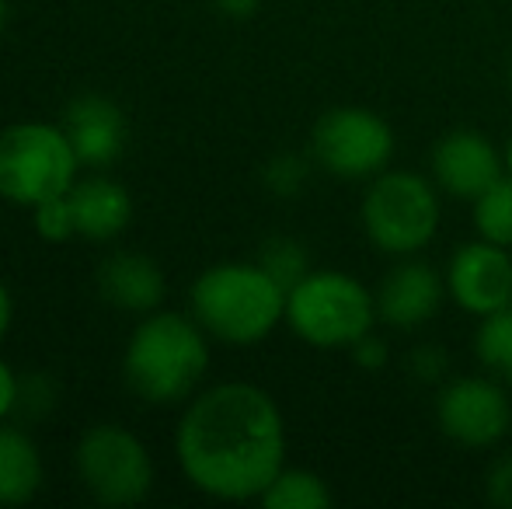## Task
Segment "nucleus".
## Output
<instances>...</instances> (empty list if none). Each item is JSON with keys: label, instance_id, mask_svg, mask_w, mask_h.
I'll return each instance as SVG.
<instances>
[{"label": "nucleus", "instance_id": "nucleus-2", "mask_svg": "<svg viewBox=\"0 0 512 509\" xmlns=\"http://www.w3.org/2000/svg\"><path fill=\"white\" fill-rule=\"evenodd\" d=\"M209 346L213 339L192 314L157 307L129 332L122 349V381L147 405H185L209 374Z\"/></svg>", "mask_w": 512, "mask_h": 509}, {"label": "nucleus", "instance_id": "nucleus-12", "mask_svg": "<svg viewBox=\"0 0 512 509\" xmlns=\"http://www.w3.org/2000/svg\"><path fill=\"white\" fill-rule=\"evenodd\" d=\"M373 293H377L380 325L398 328V332H418V328H425L443 311V300L450 297L443 272L415 255L398 258L384 272V279H380Z\"/></svg>", "mask_w": 512, "mask_h": 509}, {"label": "nucleus", "instance_id": "nucleus-26", "mask_svg": "<svg viewBox=\"0 0 512 509\" xmlns=\"http://www.w3.org/2000/svg\"><path fill=\"white\" fill-rule=\"evenodd\" d=\"M21 377L11 363L0 356V422H7L21 408Z\"/></svg>", "mask_w": 512, "mask_h": 509}, {"label": "nucleus", "instance_id": "nucleus-23", "mask_svg": "<svg viewBox=\"0 0 512 509\" xmlns=\"http://www.w3.org/2000/svg\"><path fill=\"white\" fill-rule=\"evenodd\" d=\"M408 374L418 384H443L450 381V353L436 342H418L408 353Z\"/></svg>", "mask_w": 512, "mask_h": 509}, {"label": "nucleus", "instance_id": "nucleus-5", "mask_svg": "<svg viewBox=\"0 0 512 509\" xmlns=\"http://www.w3.org/2000/svg\"><path fill=\"white\" fill-rule=\"evenodd\" d=\"M443 224L439 185L411 168H387L366 182L359 227L377 252L391 258L422 255Z\"/></svg>", "mask_w": 512, "mask_h": 509}, {"label": "nucleus", "instance_id": "nucleus-16", "mask_svg": "<svg viewBox=\"0 0 512 509\" xmlns=\"http://www.w3.org/2000/svg\"><path fill=\"white\" fill-rule=\"evenodd\" d=\"M46 485V461L32 433L0 422V506H25Z\"/></svg>", "mask_w": 512, "mask_h": 509}, {"label": "nucleus", "instance_id": "nucleus-3", "mask_svg": "<svg viewBox=\"0 0 512 509\" xmlns=\"http://www.w3.org/2000/svg\"><path fill=\"white\" fill-rule=\"evenodd\" d=\"M189 314L220 346H262L286 325V286L258 262H216L192 279Z\"/></svg>", "mask_w": 512, "mask_h": 509}, {"label": "nucleus", "instance_id": "nucleus-17", "mask_svg": "<svg viewBox=\"0 0 512 509\" xmlns=\"http://www.w3.org/2000/svg\"><path fill=\"white\" fill-rule=\"evenodd\" d=\"M258 503L265 509H328L335 503V492H331V485L324 482L317 471L290 468V464H286V468L272 478V485L262 492Z\"/></svg>", "mask_w": 512, "mask_h": 509}, {"label": "nucleus", "instance_id": "nucleus-29", "mask_svg": "<svg viewBox=\"0 0 512 509\" xmlns=\"http://www.w3.org/2000/svg\"><path fill=\"white\" fill-rule=\"evenodd\" d=\"M502 150H506V171L512 175V133H509V140H506V147H502Z\"/></svg>", "mask_w": 512, "mask_h": 509}, {"label": "nucleus", "instance_id": "nucleus-18", "mask_svg": "<svg viewBox=\"0 0 512 509\" xmlns=\"http://www.w3.org/2000/svg\"><path fill=\"white\" fill-rule=\"evenodd\" d=\"M471 342H474V360L481 363V370L512 387V304L478 318Z\"/></svg>", "mask_w": 512, "mask_h": 509}, {"label": "nucleus", "instance_id": "nucleus-14", "mask_svg": "<svg viewBox=\"0 0 512 509\" xmlns=\"http://www.w3.org/2000/svg\"><path fill=\"white\" fill-rule=\"evenodd\" d=\"M70 210H74L77 238L91 241V245H108L119 241L133 224V192L122 182L108 175H84L70 185L67 192Z\"/></svg>", "mask_w": 512, "mask_h": 509}, {"label": "nucleus", "instance_id": "nucleus-25", "mask_svg": "<svg viewBox=\"0 0 512 509\" xmlns=\"http://www.w3.org/2000/svg\"><path fill=\"white\" fill-rule=\"evenodd\" d=\"M349 356L356 360L359 370H366V374H380V370L391 367V346H387V339H380L377 328H373L370 335H363V339L349 349Z\"/></svg>", "mask_w": 512, "mask_h": 509}, {"label": "nucleus", "instance_id": "nucleus-13", "mask_svg": "<svg viewBox=\"0 0 512 509\" xmlns=\"http://www.w3.org/2000/svg\"><path fill=\"white\" fill-rule=\"evenodd\" d=\"M60 126L74 143L81 168H108L119 161L122 147H126V116L112 98L98 95V91L70 98Z\"/></svg>", "mask_w": 512, "mask_h": 509}, {"label": "nucleus", "instance_id": "nucleus-1", "mask_svg": "<svg viewBox=\"0 0 512 509\" xmlns=\"http://www.w3.org/2000/svg\"><path fill=\"white\" fill-rule=\"evenodd\" d=\"M286 450L283 408L251 381L199 387L175 426L178 471L216 503H258L286 468Z\"/></svg>", "mask_w": 512, "mask_h": 509}, {"label": "nucleus", "instance_id": "nucleus-20", "mask_svg": "<svg viewBox=\"0 0 512 509\" xmlns=\"http://www.w3.org/2000/svg\"><path fill=\"white\" fill-rule=\"evenodd\" d=\"M258 265H262L265 272H269L272 279H276L279 286H297L300 279L307 276L314 265H310V252L304 245H300L297 238H286V234H279V238H269L262 248H258Z\"/></svg>", "mask_w": 512, "mask_h": 509}, {"label": "nucleus", "instance_id": "nucleus-6", "mask_svg": "<svg viewBox=\"0 0 512 509\" xmlns=\"http://www.w3.org/2000/svg\"><path fill=\"white\" fill-rule=\"evenodd\" d=\"M81 171L74 143L60 123L25 119L0 129V199L21 210L70 192Z\"/></svg>", "mask_w": 512, "mask_h": 509}, {"label": "nucleus", "instance_id": "nucleus-22", "mask_svg": "<svg viewBox=\"0 0 512 509\" xmlns=\"http://www.w3.org/2000/svg\"><path fill=\"white\" fill-rule=\"evenodd\" d=\"M32 227L42 241L49 245H63V241H74L77 238V224H74V210H70V199L67 192L63 196H53L46 203L32 206Z\"/></svg>", "mask_w": 512, "mask_h": 509}, {"label": "nucleus", "instance_id": "nucleus-10", "mask_svg": "<svg viewBox=\"0 0 512 509\" xmlns=\"http://www.w3.org/2000/svg\"><path fill=\"white\" fill-rule=\"evenodd\" d=\"M450 300L471 318H485L512 304V248L492 241H467L443 269Z\"/></svg>", "mask_w": 512, "mask_h": 509}, {"label": "nucleus", "instance_id": "nucleus-9", "mask_svg": "<svg viewBox=\"0 0 512 509\" xmlns=\"http://www.w3.org/2000/svg\"><path fill=\"white\" fill-rule=\"evenodd\" d=\"M436 426L464 450H492L512 433L509 384L492 374L450 377L436 391Z\"/></svg>", "mask_w": 512, "mask_h": 509}, {"label": "nucleus", "instance_id": "nucleus-4", "mask_svg": "<svg viewBox=\"0 0 512 509\" xmlns=\"http://www.w3.org/2000/svg\"><path fill=\"white\" fill-rule=\"evenodd\" d=\"M380 325L377 293L342 269H310L286 290V328L321 353H349Z\"/></svg>", "mask_w": 512, "mask_h": 509}, {"label": "nucleus", "instance_id": "nucleus-28", "mask_svg": "<svg viewBox=\"0 0 512 509\" xmlns=\"http://www.w3.org/2000/svg\"><path fill=\"white\" fill-rule=\"evenodd\" d=\"M11 321H14V297H11V290H7L4 279H0V342H4V335L11 332Z\"/></svg>", "mask_w": 512, "mask_h": 509}, {"label": "nucleus", "instance_id": "nucleus-11", "mask_svg": "<svg viewBox=\"0 0 512 509\" xmlns=\"http://www.w3.org/2000/svg\"><path fill=\"white\" fill-rule=\"evenodd\" d=\"M429 175L443 196L474 203L506 175V150L478 129H450L432 143Z\"/></svg>", "mask_w": 512, "mask_h": 509}, {"label": "nucleus", "instance_id": "nucleus-27", "mask_svg": "<svg viewBox=\"0 0 512 509\" xmlns=\"http://www.w3.org/2000/svg\"><path fill=\"white\" fill-rule=\"evenodd\" d=\"M258 7H262V0H216V11H220L223 18H230V21L255 18Z\"/></svg>", "mask_w": 512, "mask_h": 509}, {"label": "nucleus", "instance_id": "nucleus-21", "mask_svg": "<svg viewBox=\"0 0 512 509\" xmlns=\"http://www.w3.org/2000/svg\"><path fill=\"white\" fill-rule=\"evenodd\" d=\"M310 161H314V157L293 154V150L269 157V161H265V168H262V185L276 199L300 196V192L307 189V182H310Z\"/></svg>", "mask_w": 512, "mask_h": 509}, {"label": "nucleus", "instance_id": "nucleus-30", "mask_svg": "<svg viewBox=\"0 0 512 509\" xmlns=\"http://www.w3.org/2000/svg\"><path fill=\"white\" fill-rule=\"evenodd\" d=\"M7 28V0H0V35H4Z\"/></svg>", "mask_w": 512, "mask_h": 509}, {"label": "nucleus", "instance_id": "nucleus-8", "mask_svg": "<svg viewBox=\"0 0 512 509\" xmlns=\"http://www.w3.org/2000/svg\"><path fill=\"white\" fill-rule=\"evenodd\" d=\"M394 126L366 105L328 109L310 129V157L331 178L370 182L394 161Z\"/></svg>", "mask_w": 512, "mask_h": 509}, {"label": "nucleus", "instance_id": "nucleus-7", "mask_svg": "<svg viewBox=\"0 0 512 509\" xmlns=\"http://www.w3.org/2000/svg\"><path fill=\"white\" fill-rule=\"evenodd\" d=\"M74 471L98 506H136L157 482L150 447L122 422H95L77 436Z\"/></svg>", "mask_w": 512, "mask_h": 509}, {"label": "nucleus", "instance_id": "nucleus-15", "mask_svg": "<svg viewBox=\"0 0 512 509\" xmlns=\"http://www.w3.org/2000/svg\"><path fill=\"white\" fill-rule=\"evenodd\" d=\"M98 293L115 311L143 318V314L157 311L164 304L168 276L147 252L122 248V252H112L98 265Z\"/></svg>", "mask_w": 512, "mask_h": 509}, {"label": "nucleus", "instance_id": "nucleus-19", "mask_svg": "<svg viewBox=\"0 0 512 509\" xmlns=\"http://www.w3.org/2000/svg\"><path fill=\"white\" fill-rule=\"evenodd\" d=\"M471 227H474V238L512 248V175L509 171L495 185H488L471 203Z\"/></svg>", "mask_w": 512, "mask_h": 509}, {"label": "nucleus", "instance_id": "nucleus-31", "mask_svg": "<svg viewBox=\"0 0 512 509\" xmlns=\"http://www.w3.org/2000/svg\"><path fill=\"white\" fill-rule=\"evenodd\" d=\"M509 88H512V56H509Z\"/></svg>", "mask_w": 512, "mask_h": 509}, {"label": "nucleus", "instance_id": "nucleus-24", "mask_svg": "<svg viewBox=\"0 0 512 509\" xmlns=\"http://www.w3.org/2000/svg\"><path fill=\"white\" fill-rule=\"evenodd\" d=\"M485 499L495 509H512V454H499L485 471Z\"/></svg>", "mask_w": 512, "mask_h": 509}]
</instances>
